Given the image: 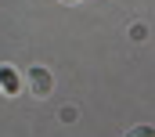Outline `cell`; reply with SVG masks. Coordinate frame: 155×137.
<instances>
[{
    "mask_svg": "<svg viewBox=\"0 0 155 137\" xmlns=\"http://www.w3.org/2000/svg\"><path fill=\"white\" fill-rule=\"evenodd\" d=\"M144 36H148V25H144V22L130 25V40H144Z\"/></svg>",
    "mask_w": 155,
    "mask_h": 137,
    "instance_id": "cell-3",
    "label": "cell"
},
{
    "mask_svg": "<svg viewBox=\"0 0 155 137\" xmlns=\"http://www.w3.org/2000/svg\"><path fill=\"white\" fill-rule=\"evenodd\" d=\"M29 87H33L36 98H47V94L54 90V76H51V68L33 65V68H29Z\"/></svg>",
    "mask_w": 155,
    "mask_h": 137,
    "instance_id": "cell-2",
    "label": "cell"
},
{
    "mask_svg": "<svg viewBox=\"0 0 155 137\" xmlns=\"http://www.w3.org/2000/svg\"><path fill=\"white\" fill-rule=\"evenodd\" d=\"M126 137H155L152 126H134V130H126Z\"/></svg>",
    "mask_w": 155,
    "mask_h": 137,
    "instance_id": "cell-4",
    "label": "cell"
},
{
    "mask_svg": "<svg viewBox=\"0 0 155 137\" xmlns=\"http://www.w3.org/2000/svg\"><path fill=\"white\" fill-rule=\"evenodd\" d=\"M25 87V79H22V72L15 65H0V94L4 98H18V90Z\"/></svg>",
    "mask_w": 155,
    "mask_h": 137,
    "instance_id": "cell-1",
    "label": "cell"
},
{
    "mask_svg": "<svg viewBox=\"0 0 155 137\" xmlns=\"http://www.w3.org/2000/svg\"><path fill=\"white\" fill-rule=\"evenodd\" d=\"M61 4H76V0H61Z\"/></svg>",
    "mask_w": 155,
    "mask_h": 137,
    "instance_id": "cell-5",
    "label": "cell"
}]
</instances>
